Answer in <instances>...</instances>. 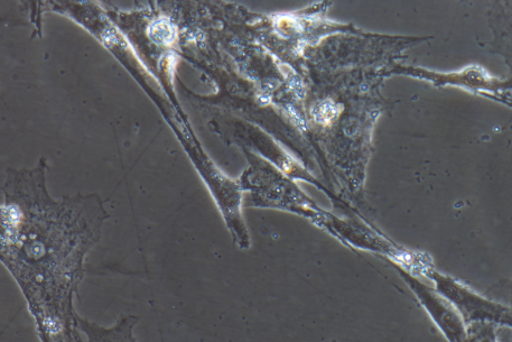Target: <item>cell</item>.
Returning a JSON list of instances; mask_svg holds the SVG:
<instances>
[{"mask_svg": "<svg viewBox=\"0 0 512 342\" xmlns=\"http://www.w3.org/2000/svg\"><path fill=\"white\" fill-rule=\"evenodd\" d=\"M134 317H128L121 319L117 326L113 328H104L98 325V323L90 322L89 320L77 317V328L81 334H86L89 341H105V340H125L128 339L124 334H129L130 327L135 325Z\"/></svg>", "mask_w": 512, "mask_h": 342, "instance_id": "cell-2", "label": "cell"}, {"mask_svg": "<svg viewBox=\"0 0 512 342\" xmlns=\"http://www.w3.org/2000/svg\"><path fill=\"white\" fill-rule=\"evenodd\" d=\"M46 171L41 159L34 170L6 172L2 263L21 288L40 340L82 341L73 301L109 216L95 193L53 199Z\"/></svg>", "mask_w": 512, "mask_h": 342, "instance_id": "cell-1", "label": "cell"}]
</instances>
